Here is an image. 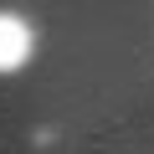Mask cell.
I'll list each match as a JSON object with an SVG mask.
<instances>
[{"label": "cell", "mask_w": 154, "mask_h": 154, "mask_svg": "<svg viewBox=\"0 0 154 154\" xmlns=\"http://www.w3.org/2000/svg\"><path fill=\"white\" fill-rule=\"evenodd\" d=\"M31 51H36L31 26H26L21 16H11V11H0V72L26 67V62H31Z\"/></svg>", "instance_id": "1"}]
</instances>
